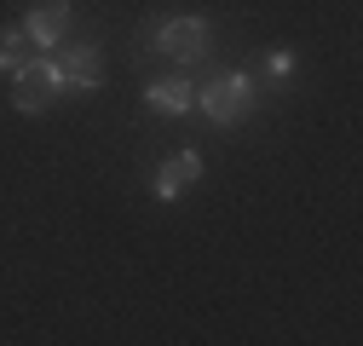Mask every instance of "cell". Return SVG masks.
Segmentation results:
<instances>
[{
  "label": "cell",
  "instance_id": "obj_1",
  "mask_svg": "<svg viewBox=\"0 0 363 346\" xmlns=\"http://www.w3.org/2000/svg\"><path fill=\"white\" fill-rule=\"evenodd\" d=\"M196 104L208 110V121L237 127V121L248 116V104H254V86H248V75H219V81H208V93H202Z\"/></svg>",
  "mask_w": 363,
  "mask_h": 346
},
{
  "label": "cell",
  "instance_id": "obj_2",
  "mask_svg": "<svg viewBox=\"0 0 363 346\" xmlns=\"http://www.w3.org/2000/svg\"><path fill=\"white\" fill-rule=\"evenodd\" d=\"M156 47H162V58H173V64H202V52H208V23H202V18H173V23H162Z\"/></svg>",
  "mask_w": 363,
  "mask_h": 346
},
{
  "label": "cell",
  "instance_id": "obj_3",
  "mask_svg": "<svg viewBox=\"0 0 363 346\" xmlns=\"http://www.w3.org/2000/svg\"><path fill=\"white\" fill-rule=\"evenodd\" d=\"M58 69L52 64H23L18 69V86H12V104L23 110V116H40V110H47L52 99H58Z\"/></svg>",
  "mask_w": 363,
  "mask_h": 346
},
{
  "label": "cell",
  "instance_id": "obj_4",
  "mask_svg": "<svg viewBox=\"0 0 363 346\" xmlns=\"http://www.w3.org/2000/svg\"><path fill=\"white\" fill-rule=\"evenodd\" d=\"M52 69H58L64 86H99V81H104V58H99L93 47H64V52L52 58Z\"/></svg>",
  "mask_w": 363,
  "mask_h": 346
},
{
  "label": "cell",
  "instance_id": "obj_5",
  "mask_svg": "<svg viewBox=\"0 0 363 346\" xmlns=\"http://www.w3.org/2000/svg\"><path fill=\"white\" fill-rule=\"evenodd\" d=\"M64 29H69V6H64V0H35V6H29V40L58 47Z\"/></svg>",
  "mask_w": 363,
  "mask_h": 346
},
{
  "label": "cell",
  "instance_id": "obj_6",
  "mask_svg": "<svg viewBox=\"0 0 363 346\" xmlns=\"http://www.w3.org/2000/svg\"><path fill=\"white\" fill-rule=\"evenodd\" d=\"M196 179H202V162H196V156L185 150V156H173V162H167V167L156 173V196H162V202H173L179 191H191Z\"/></svg>",
  "mask_w": 363,
  "mask_h": 346
},
{
  "label": "cell",
  "instance_id": "obj_7",
  "mask_svg": "<svg viewBox=\"0 0 363 346\" xmlns=\"http://www.w3.org/2000/svg\"><path fill=\"white\" fill-rule=\"evenodd\" d=\"M191 104H196L191 81H156L150 86V110H162V116H179V110H191Z\"/></svg>",
  "mask_w": 363,
  "mask_h": 346
},
{
  "label": "cell",
  "instance_id": "obj_8",
  "mask_svg": "<svg viewBox=\"0 0 363 346\" xmlns=\"http://www.w3.org/2000/svg\"><path fill=\"white\" fill-rule=\"evenodd\" d=\"M29 47H35V40H29V29H0V69H23V64H35L29 58Z\"/></svg>",
  "mask_w": 363,
  "mask_h": 346
},
{
  "label": "cell",
  "instance_id": "obj_9",
  "mask_svg": "<svg viewBox=\"0 0 363 346\" xmlns=\"http://www.w3.org/2000/svg\"><path fill=\"white\" fill-rule=\"evenodd\" d=\"M265 69H271V75H289V69H294V52H271Z\"/></svg>",
  "mask_w": 363,
  "mask_h": 346
}]
</instances>
